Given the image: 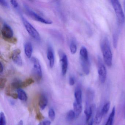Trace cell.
Segmentation results:
<instances>
[{"mask_svg":"<svg viewBox=\"0 0 125 125\" xmlns=\"http://www.w3.org/2000/svg\"><path fill=\"white\" fill-rule=\"evenodd\" d=\"M124 4H125V3H124Z\"/></svg>","mask_w":125,"mask_h":125,"instance_id":"obj_36","label":"cell"},{"mask_svg":"<svg viewBox=\"0 0 125 125\" xmlns=\"http://www.w3.org/2000/svg\"><path fill=\"white\" fill-rule=\"evenodd\" d=\"M76 118V115L74 110H70L66 114V119L68 121H71Z\"/></svg>","mask_w":125,"mask_h":125,"instance_id":"obj_21","label":"cell"},{"mask_svg":"<svg viewBox=\"0 0 125 125\" xmlns=\"http://www.w3.org/2000/svg\"><path fill=\"white\" fill-rule=\"evenodd\" d=\"M95 107L94 104L89 105L88 102H87L86 103V106L84 110L86 123H88L90 121V119L92 117L94 109Z\"/></svg>","mask_w":125,"mask_h":125,"instance_id":"obj_11","label":"cell"},{"mask_svg":"<svg viewBox=\"0 0 125 125\" xmlns=\"http://www.w3.org/2000/svg\"><path fill=\"white\" fill-rule=\"evenodd\" d=\"M110 106V104L109 102H107L106 103L104 104L102 109L101 110L103 116H104L107 114V113L109 112V110Z\"/></svg>","mask_w":125,"mask_h":125,"instance_id":"obj_22","label":"cell"},{"mask_svg":"<svg viewBox=\"0 0 125 125\" xmlns=\"http://www.w3.org/2000/svg\"><path fill=\"white\" fill-rule=\"evenodd\" d=\"M48 100L45 95L41 94L40 95L38 99V104L40 108L42 110H44L47 104Z\"/></svg>","mask_w":125,"mask_h":125,"instance_id":"obj_13","label":"cell"},{"mask_svg":"<svg viewBox=\"0 0 125 125\" xmlns=\"http://www.w3.org/2000/svg\"><path fill=\"white\" fill-rule=\"evenodd\" d=\"M115 107H114L113 108L111 111V113L110 114L108 119L106 122L105 125H113V121H114V118H115Z\"/></svg>","mask_w":125,"mask_h":125,"instance_id":"obj_18","label":"cell"},{"mask_svg":"<svg viewBox=\"0 0 125 125\" xmlns=\"http://www.w3.org/2000/svg\"><path fill=\"white\" fill-rule=\"evenodd\" d=\"M47 57L49 61L50 67L52 68L54 67V65L55 57L53 49L50 45L47 48Z\"/></svg>","mask_w":125,"mask_h":125,"instance_id":"obj_12","label":"cell"},{"mask_svg":"<svg viewBox=\"0 0 125 125\" xmlns=\"http://www.w3.org/2000/svg\"><path fill=\"white\" fill-rule=\"evenodd\" d=\"M74 97L75 102L77 104H82V91L81 88L79 86H77L76 88L74 91Z\"/></svg>","mask_w":125,"mask_h":125,"instance_id":"obj_14","label":"cell"},{"mask_svg":"<svg viewBox=\"0 0 125 125\" xmlns=\"http://www.w3.org/2000/svg\"><path fill=\"white\" fill-rule=\"evenodd\" d=\"M51 124V122L50 121L46 120L41 122L39 125H50Z\"/></svg>","mask_w":125,"mask_h":125,"instance_id":"obj_31","label":"cell"},{"mask_svg":"<svg viewBox=\"0 0 125 125\" xmlns=\"http://www.w3.org/2000/svg\"><path fill=\"white\" fill-rule=\"evenodd\" d=\"M99 78L101 83H104L106 79L107 72L106 68L101 61L99 62L98 68Z\"/></svg>","mask_w":125,"mask_h":125,"instance_id":"obj_7","label":"cell"},{"mask_svg":"<svg viewBox=\"0 0 125 125\" xmlns=\"http://www.w3.org/2000/svg\"><path fill=\"white\" fill-rule=\"evenodd\" d=\"M69 83L70 85L72 86L73 85L75 84V79L74 77L72 76H71L69 77Z\"/></svg>","mask_w":125,"mask_h":125,"instance_id":"obj_32","label":"cell"},{"mask_svg":"<svg viewBox=\"0 0 125 125\" xmlns=\"http://www.w3.org/2000/svg\"><path fill=\"white\" fill-rule=\"evenodd\" d=\"M81 66L83 72L86 75L89 74L90 72V63L88 57L80 56Z\"/></svg>","mask_w":125,"mask_h":125,"instance_id":"obj_10","label":"cell"},{"mask_svg":"<svg viewBox=\"0 0 125 125\" xmlns=\"http://www.w3.org/2000/svg\"><path fill=\"white\" fill-rule=\"evenodd\" d=\"M74 111L76 115V118H77L79 117L82 110V104H77L76 102H74L73 104Z\"/></svg>","mask_w":125,"mask_h":125,"instance_id":"obj_16","label":"cell"},{"mask_svg":"<svg viewBox=\"0 0 125 125\" xmlns=\"http://www.w3.org/2000/svg\"><path fill=\"white\" fill-rule=\"evenodd\" d=\"M49 117L51 120L53 121L54 120L55 117V112L52 108L50 109L49 111Z\"/></svg>","mask_w":125,"mask_h":125,"instance_id":"obj_25","label":"cell"},{"mask_svg":"<svg viewBox=\"0 0 125 125\" xmlns=\"http://www.w3.org/2000/svg\"><path fill=\"white\" fill-rule=\"evenodd\" d=\"M61 71L63 76H65L67 73L68 66V61L67 55L65 53H61L60 55Z\"/></svg>","mask_w":125,"mask_h":125,"instance_id":"obj_9","label":"cell"},{"mask_svg":"<svg viewBox=\"0 0 125 125\" xmlns=\"http://www.w3.org/2000/svg\"><path fill=\"white\" fill-rule=\"evenodd\" d=\"M31 61L33 64V74L36 82H40L42 77V69L39 60L35 57L31 58Z\"/></svg>","mask_w":125,"mask_h":125,"instance_id":"obj_6","label":"cell"},{"mask_svg":"<svg viewBox=\"0 0 125 125\" xmlns=\"http://www.w3.org/2000/svg\"><path fill=\"white\" fill-rule=\"evenodd\" d=\"M36 120L38 121L42 120L44 118L42 113L39 111V109L38 107V106L36 107Z\"/></svg>","mask_w":125,"mask_h":125,"instance_id":"obj_24","label":"cell"},{"mask_svg":"<svg viewBox=\"0 0 125 125\" xmlns=\"http://www.w3.org/2000/svg\"><path fill=\"white\" fill-rule=\"evenodd\" d=\"M21 19L23 24L29 35L36 41H41V36L37 30L23 16H21Z\"/></svg>","mask_w":125,"mask_h":125,"instance_id":"obj_3","label":"cell"},{"mask_svg":"<svg viewBox=\"0 0 125 125\" xmlns=\"http://www.w3.org/2000/svg\"><path fill=\"white\" fill-rule=\"evenodd\" d=\"M118 37L117 36V35L116 34H114L113 35V44L115 48L117 46V42Z\"/></svg>","mask_w":125,"mask_h":125,"instance_id":"obj_30","label":"cell"},{"mask_svg":"<svg viewBox=\"0 0 125 125\" xmlns=\"http://www.w3.org/2000/svg\"><path fill=\"white\" fill-rule=\"evenodd\" d=\"M24 7L25 13L28 16L34 20L46 24H51L52 23V21L51 20L44 19L39 16L35 11L31 10L27 5H24Z\"/></svg>","mask_w":125,"mask_h":125,"instance_id":"obj_4","label":"cell"},{"mask_svg":"<svg viewBox=\"0 0 125 125\" xmlns=\"http://www.w3.org/2000/svg\"><path fill=\"white\" fill-rule=\"evenodd\" d=\"M70 50L71 53L73 54H75L76 52L77 47L74 41H72L71 42L70 44Z\"/></svg>","mask_w":125,"mask_h":125,"instance_id":"obj_23","label":"cell"},{"mask_svg":"<svg viewBox=\"0 0 125 125\" xmlns=\"http://www.w3.org/2000/svg\"><path fill=\"white\" fill-rule=\"evenodd\" d=\"M0 4L2 6L6 8H9V5L7 1L4 0H0Z\"/></svg>","mask_w":125,"mask_h":125,"instance_id":"obj_29","label":"cell"},{"mask_svg":"<svg viewBox=\"0 0 125 125\" xmlns=\"http://www.w3.org/2000/svg\"><path fill=\"white\" fill-rule=\"evenodd\" d=\"M1 35L5 41L10 43L16 44L17 42V38L13 36L12 28L6 23H4L1 30Z\"/></svg>","mask_w":125,"mask_h":125,"instance_id":"obj_2","label":"cell"},{"mask_svg":"<svg viewBox=\"0 0 125 125\" xmlns=\"http://www.w3.org/2000/svg\"><path fill=\"white\" fill-rule=\"evenodd\" d=\"M23 125V121L21 120L18 123V125Z\"/></svg>","mask_w":125,"mask_h":125,"instance_id":"obj_35","label":"cell"},{"mask_svg":"<svg viewBox=\"0 0 125 125\" xmlns=\"http://www.w3.org/2000/svg\"><path fill=\"white\" fill-rule=\"evenodd\" d=\"M24 52L26 56L28 58L31 57L33 52V47L32 43L30 42H27L25 44Z\"/></svg>","mask_w":125,"mask_h":125,"instance_id":"obj_15","label":"cell"},{"mask_svg":"<svg viewBox=\"0 0 125 125\" xmlns=\"http://www.w3.org/2000/svg\"><path fill=\"white\" fill-rule=\"evenodd\" d=\"M3 69H3V65L2 63L1 62H0V73H2L3 72Z\"/></svg>","mask_w":125,"mask_h":125,"instance_id":"obj_33","label":"cell"},{"mask_svg":"<svg viewBox=\"0 0 125 125\" xmlns=\"http://www.w3.org/2000/svg\"><path fill=\"white\" fill-rule=\"evenodd\" d=\"M7 82V79L6 78L1 77L0 79V89L2 90L4 89L5 87L6 84Z\"/></svg>","mask_w":125,"mask_h":125,"instance_id":"obj_27","label":"cell"},{"mask_svg":"<svg viewBox=\"0 0 125 125\" xmlns=\"http://www.w3.org/2000/svg\"><path fill=\"white\" fill-rule=\"evenodd\" d=\"M110 2L114 9L118 22L120 24H123L125 21V17L120 2L117 0H110Z\"/></svg>","mask_w":125,"mask_h":125,"instance_id":"obj_5","label":"cell"},{"mask_svg":"<svg viewBox=\"0 0 125 125\" xmlns=\"http://www.w3.org/2000/svg\"><path fill=\"white\" fill-rule=\"evenodd\" d=\"M103 116L101 110H98L96 114L95 118V122L96 124L99 125L101 123Z\"/></svg>","mask_w":125,"mask_h":125,"instance_id":"obj_20","label":"cell"},{"mask_svg":"<svg viewBox=\"0 0 125 125\" xmlns=\"http://www.w3.org/2000/svg\"><path fill=\"white\" fill-rule=\"evenodd\" d=\"M17 94L18 95V98L21 101L26 102L28 100V96L27 94L21 88L17 90Z\"/></svg>","mask_w":125,"mask_h":125,"instance_id":"obj_17","label":"cell"},{"mask_svg":"<svg viewBox=\"0 0 125 125\" xmlns=\"http://www.w3.org/2000/svg\"><path fill=\"white\" fill-rule=\"evenodd\" d=\"M34 80L31 78H28L23 82H21V88H25L34 83Z\"/></svg>","mask_w":125,"mask_h":125,"instance_id":"obj_19","label":"cell"},{"mask_svg":"<svg viewBox=\"0 0 125 125\" xmlns=\"http://www.w3.org/2000/svg\"><path fill=\"white\" fill-rule=\"evenodd\" d=\"M10 3L14 8L17 10L19 9V3L17 2V1L16 0H11Z\"/></svg>","mask_w":125,"mask_h":125,"instance_id":"obj_28","label":"cell"},{"mask_svg":"<svg viewBox=\"0 0 125 125\" xmlns=\"http://www.w3.org/2000/svg\"><path fill=\"white\" fill-rule=\"evenodd\" d=\"M94 123V120L93 119H91L90 121H89L88 123V125H93Z\"/></svg>","mask_w":125,"mask_h":125,"instance_id":"obj_34","label":"cell"},{"mask_svg":"<svg viewBox=\"0 0 125 125\" xmlns=\"http://www.w3.org/2000/svg\"><path fill=\"white\" fill-rule=\"evenodd\" d=\"M101 47L105 63L107 66L111 67L112 64V54L109 41L106 38L102 41Z\"/></svg>","mask_w":125,"mask_h":125,"instance_id":"obj_1","label":"cell"},{"mask_svg":"<svg viewBox=\"0 0 125 125\" xmlns=\"http://www.w3.org/2000/svg\"><path fill=\"white\" fill-rule=\"evenodd\" d=\"M0 125H6L5 116L2 112H1L0 114Z\"/></svg>","mask_w":125,"mask_h":125,"instance_id":"obj_26","label":"cell"},{"mask_svg":"<svg viewBox=\"0 0 125 125\" xmlns=\"http://www.w3.org/2000/svg\"><path fill=\"white\" fill-rule=\"evenodd\" d=\"M21 51L19 49L14 50L11 54L10 58L14 62L18 65L21 66L22 64V61L20 56Z\"/></svg>","mask_w":125,"mask_h":125,"instance_id":"obj_8","label":"cell"}]
</instances>
